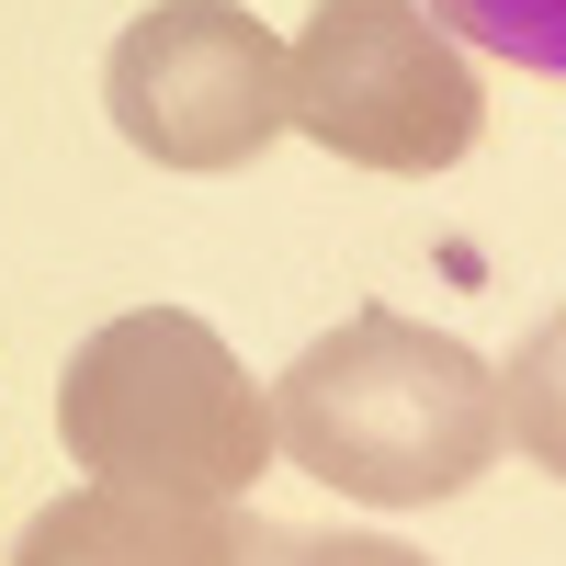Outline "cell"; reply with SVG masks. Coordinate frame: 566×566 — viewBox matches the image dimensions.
I'll use <instances>...</instances> for the list:
<instances>
[{"mask_svg": "<svg viewBox=\"0 0 566 566\" xmlns=\"http://www.w3.org/2000/svg\"><path fill=\"white\" fill-rule=\"evenodd\" d=\"M272 453L363 510H431L464 499L510 453L499 442V374L431 317L352 306L328 340H306L272 386Z\"/></svg>", "mask_w": 566, "mask_h": 566, "instance_id": "1", "label": "cell"}, {"mask_svg": "<svg viewBox=\"0 0 566 566\" xmlns=\"http://www.w3.org/2000/svg\"><path fill=\"white\" fill-rule=\"evenodd\" d=\"M57 442L103 488L250 499L272 464V397L193 306H125L57 374Z\"/></svg>", "mask_w": 566, "mask_h": 566, "instance_id": "2", "label": "cell"}, {"mask_svg": "<svg viewBox=\"0 0 566 566\" xmlns=\"http://www.w3.org/2000/svg\"><path fill=\"white\" fill-rule=\"evenodd\" d=\"M283 103L340 170H453L488 125V80L431 0H317L283 45Z\"/></svg>", "mask_w": 566, "mask_h": 566, "instance_id": "3", "label": "cell"}, {"mask_svg": "<svg viewBox=\"0 0 566 566\" xmlns=\"http://www.w3.org/2000/svg\"><path fill=\"white\" fill-rule=\"evenodd\" d=\"M103 114L159 170H250L295 125L283 34L250 0H148L103 57Z\"/></svg>", "mask_w": 566, "mask_h": 566, "instance_id": "4", "label": "cell"}, {"mask_svg": "<svg viewBox=\"0 0 566 566\" xmlns=\"http://www.w3.org/2000/svg\"><path fill=\"white\" fill-rule=\"evenodd\" d=\"M12 566H250V522L227 499H170V488H103L45 499Z\"/></svg>", "mask_w": 566, "mask_h": 566, "instance_id": "5", "label": "cell"}, {"mask_svg": "<svg viewBox=\"0 0 566 566\" xmlns=\"http://www.w3.org/2000/svg\"><path fill=\"white\" fill-rule=\"evenodd\" d=\"M499 442H522L544 476L566 488V306L522 340V363L499 374Z\"/></svg>", "mask_w": 566, "mask_h": 566, "instance_id": "6", "label": "cell"}, {"mask_svg": "<svg viewBox=\"0 0 566 566\" xmlns=\"http://www.w3.org/2000/svg\"><path fill=\"white\" fill-rule=\"evenodd\" d=\"M431 12L464 45H488V57H522V69L566 80V0H431Z\"/></svg>", "mask_w": 566, "mask_h": 566, "instance_id": "7", "label": "cell"}, {"mask_svg": "<svg viewBox=\"0 0 566 566\" xmlns=\"http://www.w3.org/2000/svg\"><path fill=\"white\" fill-rule=\"evenodd\" d=\"M250 566H431V555L386 533H250Z\"/></svg>", "mask_w": 566, "mask_h": 566, "instance_id": "8", "label": "cell"}]
</instances>
